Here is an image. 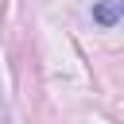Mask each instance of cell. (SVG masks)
<instances>
[{"label":"cell","mask_w":124,"mask_h":124,"mask_svg":"<svg viewBox=\"0 0 124 124\" xmlns=\"http://www.w3.org/2000/svg\"><path fill=\"white\" fill-rule=\"evenodd\" d=\"M120 12H124V0H101V4L93 8V19L105 23V27H112V23L120 19Z\"/></svg>","instance_id":"cell-1"}]
</instances>
